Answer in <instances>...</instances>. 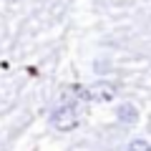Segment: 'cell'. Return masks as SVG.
<instances>
[{
    "mask_svg": "<svg viewBox=\"0 0 151 151\" xmlns=\"http://www.w3.org/2000/svg\"><path fill=\"white\" fill-rule=\"evenodd\" d=\"M50 124H53L58 131H70V129L78 126V111H76L73 106H60V108L53 111Z\"/></svg>",
    "mask_w": 151,
    "mask_h": 151,
    "instance_id": "6da1fadb",
    "label": "cell"
},
{
    "mask_svg": "<svg viewBox=\"0 0 151 151\" xmlns=\"http://www.w3.org/2000/svg\"><path fill=\"white\" fill-rule=\"evenodd\" d=\"M81 98H86V101H113L116 98V86L108 81H98L93 86H88Z\"/></svg>",
    "mask_w": 151,
    "mask_h": 151,
    "instance_id": "7a4b0ae2",
    "label": "cell"
},
{
    "mask_svg": "<svg viewBox=\"0 0 151 151\" xmlns=\"http://www.w3.org/2000/svg\"><path fill=\"white\" fill-rule=\"evenodd\" d=\"M116 116H119V124H124V126H134L136 121H139V108H136L134 103L124 101V103L119 106V111H116Z\"/></svg>",
    "mask_w": 151,
    "mask_h": 151,
    "instance_id": "3957f363",
    "label": "cell"
},
{
    "mask_svg": "<svg viewBox=\"0 0 151 151\" xmlns=\"http://www.w3.org/2000/svg\"><path fill=\"white\" fill-rule=\"evenodd\" d=\"M126 151H151V146L146 144L144 139H134L129 146H126Z\"/></svg>",
    "mask_w": 151,
    "mask_h": 151,
    "instance_id": "277c9868",
    "label": "cell"
}]
</instances>
